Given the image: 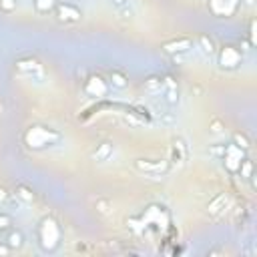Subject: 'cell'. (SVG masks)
Wrapping results in <instances>:
<instances>
[{
    "label": "cell",
    "mask_w": 257,
    "mask_h": 257,
    "mask_svg": "<svg viewBox=\"0 0 257 257\" xmlns=\"http://www.w3.org/2000/svg\"><path fill=\"white\" fill-rule=\"evenodd\" d=\"M60 139H62V135L46 125H30L22 135V141H24L26 149H30V151H41L44 147L56 145V143H60Z\"/></svg>",
    "instance_id": "1"
},
{
    "label": "cell",
    "mask_w": 257,
    "mask_h": 257,
    "mask_svg": "<svg viewBox=\"0 0 257 257\" xmlns=\"http://www.w3.org/2000/svg\"><path fill=\"white\" fill-rule=\"evenodd\" d=\"M37 239H39V245L44 251H54L60 245L62 229H60V225L56 223V219H52V217L41 219L39 227H37Z\"/></svg>",
    "instance_id": "2"
},
{
    "label": "cell",
    "mask_w": 257,
    "mask_h": 257,
    "mask_svg": "<svg viewBox=\"0 0 257 257\" xmlns=\"http://www.w3.org/2000/svg\"><path fill=\"white\" fill-rule=\"evenodd\" d=\"M135 169L149 175H161L169 169V161L165 159H135Z\"/></svg>",
    "instance_id": "3"
},
{
    "label": "cell",
    "mask_w": 257,
    "mask_h": 257,
    "mask_svg": "<svg viewBox=\"0 0 257 257\" xmlns=\"http://www.w3.org/2000/svg\"><path fill=\"white\" fill-rule=\"evenodd\" d=\"M241 60H243L241 50L235 48V46H231V44L223 46V48L219 50V67H221V69H227V71L237 69L239 64H241Z\"/></svg>",
    "instance_id": "4"
},
{
    "label": "cell",
    "mask_w": 257,
    "mask_h": 257,
    "mask_svg": "<svg viewBox=\"0 0 257 257\" xmlns=\"http://www.w3.org/2000/svg\"><path fill=\"white\" fill-rule=\"evenodd\" d=\"M16 71H18L20 75L30 77V79H35V77H37L39 81L44 79L43 67H41V62H39L37 58H22V60H18V62H16Z\"/></svg>",
    "instance_id": "5"
},
{
    "label": "cell",
    "mask_w": 257,
    "mask_h": 257,
    "mask_svg": "<svg viewBox=\"0 0 257 257\" xmlns=\"http://www.w3.org/2000/svg\"><path fill=\"white\" fill-rule=\"evenodd\" d=\"M223 159H225V167H227L231 173H235L241 165V161H243V149H239L237 145H227L223 151Z\"/></svg>",
    "instance_id": "6"
},
{
    "label": "cell",
    "mask_w": 257,
    "mask_h": 257,
    "mask_svg": "<svg viewBox=\"0 0 257 257\" xmlns=\"http://www.w3.org/2000/svg\"><path fill=\"white\" fill-rule=\"evenodd\" d=\"M241 0H209V8L217 16H231L239 8Z\"/></svg>",
    "instance_id": "7"
},
{
    "label": "cell",
    "mask_w": 257,
    "mask_h": 257,
    "mask_svg": "<svg viewBox=\"0 0 257 257\" xmlns=\"http://www.w3.org/2000/svg\"><path fill=\"white\" fill-rule=\"evenodd\" d=\"M85 92L88 96H105L109 92V85L99 75H92V77H88V81L85 85Z\"/></svg>",
    "instance_id": "8"
},
{
    "label": "cell",
    "mask_w": 257,
    "mask_h": 257,
    "mask_svg": "<svg viewBox=\"0 0 257 257\" xmlns=\"http://www.w3.org/2000/svg\"><path fill=\"white\" fill-rule=\"evenodd\" d=\"M187 161V143L183 137H175L173 139V147H171V163L181 167Z\"/></svg>",
    "instance_id": "9"
},
{
    "label": "cell",
    "mask_w": 257,
    "mask_h": 257,
    "mask_svg": "<svg viewBox=\"0 0 257 257\" xmlns=\"http://www.w3.org/2000/svg\"><path fill=\"white\" fill-rule=\"evenodd\" d=\"M191 46H193V39H189V37H179V39H173V41L163 43V50L169 52V54L187 52Z\"/></svg>",
    "instance_id": "10"
},
{
    "label": "cell",
    "mask_w": 257,
    "mask_h": 257,
    "mask_svg": "<svg viewBox=\"0 0 257 257\" xmlns=\"http://www.w3.org/2000/svg\"><path fill=\"white\" fill-rule=\"evenodd\" d=\"M56 16L60 22H77L81 20V10L75 4H56Z\"/></svg>",
    "instance_id": "11"
},
{
    "label": "cell",
    "mask_w": 257,
    "mask_h": 257,
    "mask_svg": "<svg viewBox=\"0 0 257 257\" xmlns=\"http://www.w3.org/2000/svg\"><path fill=\"white\" fill-rule=\"evenodd\" d=\"M227 205H229V195H227V193H219L215 199L209 201L207 211H209L211 215H221L225 209H227Z\"/></svg>",
    "instance_id": "12"
},
{
    "label": "cell",
    "mask_w": 257,
    "mask_h": 257,
    "mask_svg": "<svg viewBox=\"0 0 257 257\" xmlns=\"http://www.w3.org/2000/svg\"><path fill=\"white\" fill-rule=\"evenodd\" d=\"M163 85H165V101H167L169 105H177V103H179V88H177V83H175L171 77H167V79L163 81Z\"/></svg>",
    "instance_id": "13"
},
{
    "label": "cell",
    "mask_w": 257,
    "mask_h": 257,
    "mask_svg": "<svg viewBox=\"0 0 257 257\" xmlns=\"http://www.w3.org/2000/svg\"><path fill=\"white\" fill-rule=\"evenodd\" d=\"M111 155H113V143L111 141H103L99 147H96V151L92 153V159L99 161V163H103V161H107Z\"/></svg>",
    "instance_id": "14"
},
{
    "label": "cell",
    "mask_w": 257,
    "mask_h": 257,
    "mask_svg": "<svg viewBox=\"0 0 257 257\" xmlns=\"http://www.w3.org/2000/svg\"><path fill=\"white\" fill-rule=\"evenodd\" d=\"M14 195H16V199H20V201H24V203H32V201L37 199V195L32 193V189L26 187V185H18V187L14 189Z\"/></svg>",
    "instance_id": "15"
},
{
    "label": "cell",
    "mask_w": 257,
    "mask_h": 257,
    "mask_svg": "<svg viewBox=\"0 0 257 257\" xmlns=\"http://www.w3.org/2000/svg\"><path fill=\"white\" fill-rule=\"evenodd\" d=\"M6 245L10 249H20L24 245V235L20 231H10L8 237H6Z\"/></svg>",
    "instance_id": "16"
},
{
    "label": "cell",
    "mask_w": 257,
    "mask_h": 257,
    "mask_svg": "<svg viewBox=\"0 0 257 257\" xmlns=\"http://www.w3.org/2000/svg\"><path fill=\"white\" fill-rule=\"evenodd\" d=\"M199 46H201V50H203L205 54H215V52H217V46H215L213 39L207 37V35H201V37H199Z\"/></svg>",
    "instance_id": "17"
},
{
    "label": "cell",
    "mask_w": 257,
    "mask_h": 257,
    "mask_svg": "<svg viewBox=\"0 0 257 257\" xmlns=\"http://www.w3.org/2000/svg\"><path fill=\"white\" fill-rule=\"evenodd\" d=\"M161 88H163V79L161 77H149L145 81V90L147 92H161Z\"/></svg>",
    "instance_id": "18"
},
{
    "label": "cell",
    "mask_w": 257,
    "mask_h": 257,
    "mask_svg": "<svg viewBox=\"0 0 257 257\" xmlns=\"http://www.w3.org/2000/svg\"><path fill=\"white\" fill-rule=\"evenodd\" d=\"M54 6H56V0H35V8H37V12H41V14L50 12Z\"/></svg>",
    "instance_id": "19"
},
{
    "label": "cell",
    "mask_w": 257,
    "mask_h": 257,
    "mask_svg": "<svg viewBox=\"0 0 257 257\" xmlns=\"http://www.w3.org/2000/svg\"><path fill=\"white\" fill-rule=\"evenodd\" d=\"M239 173H241V177L243 179H251L253 177V163L249 159H245L243 157V161H241V165H239V169H237Z\"/></svg>",
    "instance_id": "20"
},
{
    "label": "cell",
    "mask_w": 257,
    "mask_h": 257,
    "mask_svg": "<svg viewBox=\"0 0 257 257\" xmlns=\"http://www.w3.org/2000/svg\"><path fill=\"white\" fill-rule=\"evenodd\" d=\"M111 83H113V86H117V88H125V86H127V77H125L123 73H119V71H113V73H111Z\"/></svg>",
    "instance_id": "21"
},
{
    "label": "cell",
    "mask_w": 257,
    "mask_h": 257,
    "mask_svg": "<svg viewBox=\"0 0 257 257\" xmlns=\"http://www.w3.org/2000/svg\"><path fill=\"white\" fill-rule=\"evenodd\" d=\"M233 145H237L239 149H249L251 147V143H249V139H247V135H243V133H233Z\"/></svg>",
    "instance_id": "22"
},
{
    "label": "cell",
    "mask_w": 257,
    "mask_h": 257,
    "mask_svg": "<svg viewBox=\"0 0 257 257\" xmlns=\"http://www.w3.org/2000/svg\"><path fill=\"white\" fill-rule=\"evenodd\" d=\"M94 207H96V211H99L101 215H107L111 211V201L107 197H99L94 201Z\"/></svg>",
    "instance_id": "23"
},
{
    "label": "cell",
    "mask_w": 257,
    "mask_h": 257,
    "mask_svg": "<svg viewBox=\"0 0 257 257\" xmlns=\"http://www.w3.org/2000/svg\"><path fill=\"white\" fill-rule=\"evenodd\" d=\"M223 128H225V127H223V123H221L219 119H211V121H209V131H211L213 135H219Z\"/></svg>",
    "instance_id": "24"
},
{
    "label": "cell",
    "mask_w": 257,
    "mask_h": 257,
    "mask_svg": "<svg viewBox=\"0 0 257 257\" xmlns=\"http://www.w3.org/2000/svg\"><path fill=\"white\" fill-rule=\"evenodd\" d=\"M14 8H16V0H0V10L12 12Z\"/></svg>",
    "instance_id": "25"
},
{
    "label": "cell",
    "mask_w": 257,
    "mask_h": 257,
    "mask_svg": "<svg viewBox=\"0 0 257 257\" xmlns=\"http://www.w3.org/2000/svg\"><path fill=\"white\" fill-rule=\"evenodd\" d=\"M10 225V217L8 215H0V229H4Z\"/></svg>",
    "instance_id": "26"
},
{
    "label": "cell",
    "mask_w": 257,
    "mask_h": 257,
    "mask_svg": "<svg viewBox=\"0 0 257 257\" xmlns=\"http://www.w3.org/2000/svg\"><path fill=\"white\" fill-rule=\"evenodd\" d=\"M249 43L251 44H255V20H251V24H249Z\"/></svg>",
    "instance_id": "27"
},
{
    "label": "cell",
    "mask_w": 257,
    "mask_h": 257,
    "mask_svg": "<svg viewBox=\"0 0 257 257\" xmlns=\"http://www.w3.org/2000/svg\"><path fill=\"white\" fill-rule=\"evenodd\" d=\"M8 199V191L4 187H0V203H4Z\"/></svg>",
    "instance_id": "28"
},
{
    "label": "cell",
    "mask_w": 257,
    "mask_h": 257,
    "mask_svg": "<svg viewBox=\"0 0 257 257\" xmlns=\"http://www.w3.org/2000/svg\"><path fill=\"white\" fill-rule=\"evenodd\" d=\"M10 251H12V249H10L6 243H0V255H8Z\"/></svg>",
    "instance_id": "29"
},
{
    "label": "cell",
    "mask_w": 257,
    "mask_h": 257,
    "mask_svg": "<svg viewBox=\"0 0 257 257\" xmlns=\"http://www.w3.org/2000/svg\"><path fill=\"white\" fill-rule=\"evenodd\" d=\"M223 151H225V145H221V147H211V155H223Z\"/></svg>",
    "instance_id": "30"
},
{
    "label": "cell",
    "mask_w": 257,
    "mask_h": 257,
    "mask_svg": "<svg viewBox=\"0 0 257 257\" xmlns=\"http://www.w3.org/2000/svg\"><path fill=\"white\" fill-rule=\"evenodd\" d=\"M161 121H163V123H167V125H171V123H173V115H165V117L161 119Z\"/></svg>",
    "instance_id": "31"
},
{
    "label": "cell",
    "mask_w": 257,
    "mask_h": 257,
    "mask_svg": "<svg viewBox=\"0 0 257 257\" xmlns=\"http://www.w3.org/2000/svg\"><path fill=\"white\" fill-rule=\"evenodd\" d=\"M113 2H115V4H117V6H123V4H125V2H127V0H113Z\"/></svg>",
    "instance_id": "32"
}]
</instances>
